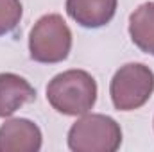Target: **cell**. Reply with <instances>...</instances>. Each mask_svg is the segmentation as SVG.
Returning <instances> with one entry per match:
<instances>
[{
    "label": "cell",
    "mask_w": 154,
    "mask_h": 152,
    "mask_svg": "<svg viewBox=\"0 0 154 152\" xmlns=\"http://www.w3.org/2000/svg\"><path fill=\"white\" fill-rule=\"evenodd\" d=\"M47 100L61 114H86L97 102V82L84 70H66L48 82Z\"/></svg>",
    "instance_id": "cell-1"
},
{
    "label": "cell",
    "mask_w": 154,
    "mask_h": 152,
    "mask_svg": "<svg viewBox=\"0 0 154 152\" xmlns=\"http://www.w3.org/2000/svg\"><path fill=\"white\" fill-rule=\"evenodd\" d=\"M120 145L122 129L108 114H81L68 131V149L74 152H115Z\"/></svg>",
    "instance_id": "cell-2"
},
{
    "label": "cell",
    "mask_w": 154,
    "mask_h": 152,
    "mask_svg": "<svg viewBox=\"0 0 154 152\" xmlns=\"http://www.w3.org/2000/svg\"><path fill=\"white\" fill-rule=\"evenodd\" d=\"M72 48V31L61 14L41 16L29 34V52L38 63L54 65L68 57Z\"/></svg>",
    "instance_id": "cell-3"
},
{
    "label": "cell",
    "mask_w": 154,
    "mask_h": 152,
    "mask_svg": "<svg viewBox=\"0 0 154 152\" xmlns=\"http://www.w3.org/2000/svg\"><path fill=\"white\" fill-rule=\"evenodd\" d=\"M154 91V72L143 63H129L115 72L109 84L111 102L118 111L140 109Z\"/></svg>",
    "instance_id": "cell-4"
},
{
    "label": "cell",
    "mask_w": 154,
    "mask_h": 152,
    "mask_svg": "<svg viewBox=\"0 0 154 152\" xmlns=\"http://www.w3.org/2000/svg\"><path fill=\"white\" fill-rule=\"evenodd\" d=\"M41 131L27 118H11L0 125V152H38Z\"/></svg>",
    "instance_id": "cell-5"
},
{
    "label": "cell",
    "mask_w": 154,
    "mask_h": 152,
    "mask_svg": "<svg viewBox=\"0 0 154 152\" xmlns=\"http://www.w3.org/2000/svg\"><path fill=\"white\" fill-rule=\"evenodd\" d=\"M118 0H66V13L86 29L104 27L113 20Z\"/></svg>",
    "instance_id": "cell-6"
},
{
    "label": "cell",
    "mask_w": 154,
    "mask_h": 152,
    "mask_svg": "<svg viewBox=\"0 0 154 152\" xmlns=\"http://www.w3.org/2000/svg\"><path fill=\"white\" fill-rule=\"evenodd\" d=\"M34 99L36 91L29 81L11 72L0 74V118L14 114L23 104Z\"/></svg>",
    "instance_id": "cell-7"
},
{
    "label": "cell",
    "mask_w": 154,
    "mask_h": 152,
    "mask_svg": "<svg viewBox=\"0 0 154 152\" xmlns=\"http://www.w3.org/2000/svg\"><path fill=\"white\" fill-rule=\"evenodd\" d=\"M129 36L142 52L154 56V2H145L131 13Z\"/></svg>",
    "instance_id": "cell-8"
},
{
    "label": "cell",
    "mask_w": 154,
    "mask_h": 152,
    "mask_svg": "<svg viewBox=\"0 0 154 152\" xmlns=\"http://www.w3.org/2000/svg\"><path fill=\"white\" fill-rule=\"evenodd\" d=\"M23 14L20 0H0V36L13 32Z\"/></svg>",
    "instance_id": "cell-9"
}]
</instances>
